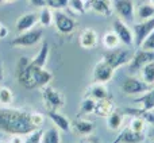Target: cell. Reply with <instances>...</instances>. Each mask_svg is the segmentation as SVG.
Returning a JSON list of instances; mask_svg holds the SVG:
<instances>
[{"mask_svg": "<svg viewBox=\"0 0 154 143\" xmlns=\"http://www.w3.org/2000/svg\"><path fill=\"white\" fill-rule=\"evenodd\" d=\"M16 80L27 90L41 89L51 82L53 73L45 68L35 66L31 64V58L23 56L16 64Z\"/></svg>", "mask_w": 154, "mask_h": 143, "instance_id": "obj_1", "label": "cell"}, {"mask_svg": "<svg viewBox=\"0 0 154 143\" xmlns=\"http://www.w3.org/2000/svg\"><path fill=\"white\" fill-rule=\"evenodd\" d=\"M37 130L30 122V112L16 108H0V131L8 135H29Z\"/></svg>", "mask_w": 154, "mask_h": 143, "instance_id": "obj_2", "label": "cell"}, {"mask_svg": "<svg viewBox=\"0 0 154 143\" xmlns=\"http://www.w3.org/2000/svg\"><path fill=\"white\" fill-rule=\"evenodd\" d=\"M41 96L43 105L48 111H61L65 107V96L50 84L41 88Z\"/></svg>", "mask_w": 154, "mask_h": 143, "instance_id": "obj_3", "label": "cell"}, {"mask_svg": "<svg viewBox=\"0 0 154 143\" xmlns=\"http://www.w3.org/2000/svg\"><path fill=\"white\" fill-rule=\"evenodd\" d=\"M42 38H43L42 29H31L29 31L18 34L14 39L10 41V45L15 49L32 47V46H37L38 43L42 42Z\"/></svg>", "mask_w": 154, "mask_h": 143, "instance_id": "obj_4", "label": "cell"}, {"mask_svg": "<svg viewBox=\"0 0 154 143\" xmlns=\"http://www.w3.org/2000/svg\"><path fill=\"white\" fill-rule=\"evenodd\" d=\"M131 57H133V53H131V50L128 47H116L107 51L103 56V59L109 66L116 70L118 68L127 65L130 62Z\"/></svg>", "mask_w": 154, "mask_h": 143, "instance_id": "obj_5", "label": "cell"}, {"mask_svg": "<svg viewBox=\"0 0 154 143\" xmlns=\"http://www.w3.org/2000/svg\"><path fill=\"white\" fill-rule=\"evenodd\" d=\"M152 87H149L147 84H145L142 81V78L135 76H128L120 84V90H122L125 95L128 96H141L142 93L147 92Z\"/></svg>", "mask_w": 154, "mask_h": 143, "instance_id": "obj_6", "label": "cell"}, {"mask_svg": "<svg viewBox=\"0 0 154 143\" xmlns=\"http://www.w3.org/2000/svg\"><path fill=\"white\" fill-rule=\"evenodd\" d=\"M56 30L62 35H69L76 30V20L69 16L64 10L54 11V22H53Z\"/></svg>", "mask_w": 154, "mask_h": 143, "instance_id": "obj_7", "label": "cell"}, {"mask_svg": "<svg viewBox=\"0 0 154 143\" xmlns=\"http://www.w3.org/2000/svg\"><path fill=\"white\" fill-rule=\"evenodd\" d=\"M112 30L118 35L122 45L127 46V47H131L134 45V32L127 22H125L120 18H116L112 23Z\"/></svg>", "mask_w": 154, "mask_h": 143, "instance_id": "obj_8", "label": "cell"}, {"mask_svg": "<svg viewBox=\"0 0 154 143\" xmlns=\"http://www.w3.org/2000/svg\"><path fill=\"white\" fill-rule=\"evenodd\" d=\"M131 29H133L134 32V45L137 47H139L142 45V42L154 31V18L138 22Z\"/></svg>", "mask_w": 154, "mask_h": 143, "instance_id": "obj_9", "label": "cell"}, {"mask_svg": "<svg viewBox=\"0 0 154 143\" xmlns=\"http://www.w3.org/2000/svg\"><path fill=\"white\" fill-rule=\"evenodd\" d=\"M115 74V69L111 68L103 58L95 65L92 70V80L93 82H100V84H107L112 80Z\"/></svg>", "mask_w": 154, "mask_h": 143, "instance_id": "obj_10", "label": "cell"}, {"mask_svg": "<svg viewBox=\"0 0 154 143\" xmlns=\"http://www.w3.org/2000/svg\"><path fill=\"white\" fill-rule=\"evenodd\" d=\"M112 8L115 10V12L118 14L120 19H123L125 22L130 23L134 20V3L133 0H114L112 2Z\"/></svg>", "mask_w": 154, "mask_h": 143, "instance_id": "obj_11", "label": "cell"}, {"mask_svg": "<svg viewBox=\"0 0 154 143\" xmlns=\"http://www.w3.org/2000/svg\"><path fill=\"white\" fill-rule=\"evenodd\" d=\"M152 61H154V51H147V50H142L141 49V50L135 51L133 54L127 66L130 69V72L134 73V72L141 70V68L143 65H146L147 62H152Z\"/></svg>", "mask_w": 154, "mask_h": 143, "instance_id": "obj_12", "label": "cell"}, {"mask_svg": "<svg viewBox=\"0 0 154 143\" xmlns=\"http://www.w3.org/2000/svg\"><path fill=\"white\" fill-rule=\"evenodd\" d=\"M99 43V35L96 32V30L87 27L84 29L79 35V45L81 46L85 50H89V49H95Z\"/></svg>", "mask_w": 154, "mask_h": 143, "instance_id": "obj_13", "label": "cell"}, {"mask_svg": "<svg viewBox=\"0 0 154 143\" xmlns=\"http://www.w3.org/2000/svg\"><path fill=\"white\" fill-rule=\"evenodd\" d=\"M48 117L54 124V127L58 128L61 132L68 134L72 131V122L60 111H48Z\"/></svg>", "mask_w": 154, "mask_h": 143, "instance_id": "obj_14", "label": "cell"}, {"mask_svg": "<svg viewBox=\"0 0 154 143\" xmlns=\"http://www.w3.org/2000/svg\"><path fill=\"white\" fill-rule=\"evenodd\" d=\"M38 23V14L37 12H26L16 20L15 23V29L18 31V34L29 30L34 29V26Z\"/></svg>", "mask_w": 154, "mask_h": 143, "instance_id": "obj_15", "label": "cell"}, {"mask_svg": "<svg viewBox=\"0 0 154 143\" xmlns=\"http://www.w3.org/2000/svg\"><path fill=\"white\" fill-rule=\"evenodd\" d=\"M146 139L145 134H139L135 131L130 130V128H125V130L120 131V134L118 135L116 141L114 143H142Z\"/></svg>", "mask_w": 154, "mask_h": 143, "instance_id": "obj_16", "label": "cell"}, {"mask_svg": "<svg viewBox=\"0 0 154 143\" xmlns=\"http://www.w3.org/2000/svg\"><path fill=\"white\" fill-rule=\"evenodd\" d=\"M85 96H89V97H92L93 100L99 101V100L108 99L109 97V92H108V88H107L106 84L93 82L92 85H89V87L87 88V95Z\"/></svg>", "mask_w": 154, "mask_h": 143, "instance_id": "obj_17", "label": "cell"}, {"mask_svg": "<svg viewBox=\"0 0 154 143\" xmlns=\"http://www.w3.org/2000/svg\"><path fill=\"white\" fill-rule=\"evenodd\" d=\"M93 130H95V124L93 122L87 119H76L72 122V131L81 136H88L92 135Z\"/></svg>", "mask_w": 154, "mask_h": 143, "instance_id": "obj_18", "label": "cell"}, {"mask_svg": "<svg viewBox=\"0 0 154 143\" xmlns=\"http://www.w3.org/2000/svg\"><path fill=\"white\" fill-rule=\"evenodd\" d=\"M88 5L92 8V11L103 16H109L114 11L111 0H88Z\"/></svg>", "mask_w": 154, "mask_h": 143, "instance_id": "obj_19", "label": "cell"}, {"mask_svg": "<svg viewBox=\"0 0 154 143\" xmlns=\"http://www.w3.org/2000/svg\"><path fill=\"white\" fill-rule=\"evenodd\" d=\"M49 54H50V45H49L48 41H42L38 54L34 58H31V64L35 65V66L45 68L49 61Z\"/></svg>", "mask_w": 154, "mask_h": 143, "instance_id": "obj_20", "label": "cell"}, {"mask_svg": "<svg viewBox=\"0 0 154 143\" xmlns=\"http://www.w3.org/2000/svg\"><path fill=\"white\" fill-rule=\"evenodd\" d=\"M123 120H125V114L123 111L115 108L111 114L107 116V127L111 131H119L123 126Z\"/></svg>", "mask_w": 154, "mask_h": 143, "instance_id": "obj_21", "label": "cell"}, {"mask_svg": "<svg viewBox=\"0 0 154 143\" xmlns=\"http://www.w3.org/2000/svg\"><path fill=\"white\" fill-rule=\"evenodd\" d=\"M134 101L138 103L142 109L153 112L154 111V87L150 88L147 92L142 93V95L139 96V97H137Z\"/></svg>", "mask_w": 154, "mask_h": 143, "instance_id": "obj_22", "label": "cell"}, {"mask_svg": "<svg viewBox=\"0 0 154 143\" xmlns=\"http://www.w3.org/2000/svg\"><path fill=\"white\" fill-rule=\"evenodd\" d=\"M115 109L114 103L111 101V99H104V100H99L96 101V107H95V111L93 114L99 117H107L112 111Z\"/></svg>", "mask_w": 154, "mask_h": 143, "instance_id": "obj_23", "label": "cell"}, {"mask_svg": "<svg viewBox=\"0 0 154 143\" xmlns=\"http://www.w3.org/2000/svg\"><path fill=\"white\" fill-rule=\"evenodd\" d=\"M54 22V11L49 8L48 5L41 8V12L38 14V24L41 27H49Z\"/></svg>", "mask_w": 154, "mask_h": 143, "instance_id": "obj_24", "label": "cell"}, {"mask_svg": "<svg viewBox=\"0 0 154 143\" xmlns=\"http://www.w3.org/2000/svg\"><path fill=\"white\" fill-rule=\"evenodd\" d=\"M101 45L107 49V50H112V49L119 47L120 41L118 38V35L115 34L114 30H109V31L104 32V35L101 37Z\"/></svg>", "mask_w": 154, "mask_h": 143, "instance_id": "obj_25", "label": "cell"}, {"mask_svg": "<svg viewBox=\"0 0 154 143\" xmlns=\"http://www.w3.org/2000/svg\"><path fill=\"white\" fill-rule=\"evenodd\" d=\"M141 78L149 87H154V61L147 62L141 68Z\"/></svg>", "mask_w": 154, "mask_h": 143, "instance_id": "obj_26", "label": "cell"}, {"mask_svg": "<svg viewBox=\"0 0 154 143\" xmlns=\"http://www.w3.org/2000/svg\"><path fill=\"white\" fill-rule=\"evenodd\" d=\"M137 16L139 18V20H147L154 18V7L149 3H142L137 8Z\"/></svg>", "mask_w": 154, "mask_h": 143, "instance_id": "obj_27", "label": "cell"}, {"mask_svg": "<svg viewBox=\"0 0 154 143\" xmlns=\"http://www.w3.org/2000/svg\"><path fill=\"white\" fill-rule=\"evenodd\" d=\"M61 131L56 127H51L49 130L43 131L42 143H61Z\"/></svg>", "mask_w": 154, "mask_h": 143, "instance_id": "obj_28", "label": "cell"}, {"mask_svg": "<svg viewBox=\"0 0 154 143\" xmlns=\"http://www.w3.org/2000/svg\"><path fill=\"white\" fill-rule=\"evenodd\" d=\"M146 124H147V122L143 119V117L133 116V119L130 120V124H128V128H130V130H133V131H135V132L145 134Z\"/></svg>", "mask_w": 154, "mask_h": 143, "instance_id": "obj_29", "label": "cell"}, {"mask_svg": "<svg viewBox=\"0 0 154 143\" xmlns=\"http://www.w3.org/2000/svg\"><path fill=\"white\" fill-rule=\"evenodd\" d=\"M68 8H70L76 14H85L88 8V2L87 0H69Z\"/></svg>", "mask_w": 154, "mask_h": 143, "instance_id": "obj_30", "label": "cell"}, {"mask_svg": "<svg viewBox=\"0 0 154 143\" xmlns=\"http://www.w3.org/2000/svg\"><path fill=\"white\" fill-rule=\"evenodd\" d=\"M14 101V93L8 87H0V104L10 105Z\"/></svg>", "mask_w": 154, "mask_h": 143, "instance_id": "obj_31", "label": "cell"}, {"mask_svg": "<svg viewBox=\"0 0 154 143\" xmlns=\"http://www.w3.org/2000/svg\"><path fill=\"white\" fill-rule=\"evenodd\" d=\"M95 107H96V100H93L89 96H85V99L80 104V109H81L82 114H93Z\"/></svg>", "mask_w": 154, "mask_h": 143, "instance_id": "obj_32", "label": "cell"}, {"mask_svg": "<svg viewBox=\"0 0 154 143\" xmlns=\"http://www.w3.org/2000/svg\"><path fill=\"white\" fill-rule=\"evenodd\" d=\"M45 120H46V116L41 112H30V122H31L32 126H35L37 128H42L43 124H45Z\"/></svg>", "mask_w": 154, "mask_h": 143, "instance_id": "obj_33", "label": "cell"}, {"mask_svg": "<svg viewBox=\"0 0 154 143\" xmlns=\"http://www.w3.org/2000/svg\"><path fill=\"white\" fill-rule=\"evenodd\" d=\"M68 4H69V0H45V5H48L53 11L65 10L68 8Z\"/></svg>", "mask_w": 154, "mask_h": 143, "instance_id": "obj_34", "label": "cell"}, {"mask_svg": "<svg viewBox=\"0 0 154 143\" xmlns=\"http://www.w3.org/2000/svg\"><path fill=\"white\" fill-rule=\"evenodd\" d=\"M43 130L42 128H37L29 135H26V143H42Z\"/></svg>", "mask_w": 154, "mask_h": 143, "instance_id": "obj_35", "label": "cell"}, {"mask_svg": "<svg viewBox=\"0 0 154 143\" xmlns=\"http://www.w3.org/2000/svg\"><path fill=\"white\" fill-rule=\"evenodd\" d=\"M139 47L142 49V50H147V51H154V31L152 34L149 35V37L146 38V39L142 42V45L139 46Z\"/></svg>", "mask_w": 154, "mask_h": 143, "instance_id": "obj_36", "label": "cell"}, {"mask_svg": "<svg viewBox=\"0 0 154 143\" xmlns=\"http://www.w3.org/2000/svg\"><path fill=\"white\" fill-rule=\"evenodd\" d=\"M10 34V30H8V27L5 26L4 23H2L0 22V39H4L7 35Z\"/></svg>", "mask_w": 154, "mask_h": 143, "instance_id": "obj_37", "label": "cell"}, {"mask_svg": "<svg viewBox=\"0 0 154 143\" xmlns=\"http://www.w3.org/2000/svg\"><path fill=\"white\" fill-rule=\"evenodd\" d=\"M10 143H26L24 135H11Z\"/></svg>", "mask_w": 154, "mask_h": 143, "instance_id": "obj_38", "label": "cell"}, {"mask_svg": "<svg viewBox=\"0 0 154 143\" xmlns=\"http://www.w3.org/2000/svg\"><path fill=\"white\" fill-rule=\"evenodd\" d=\"M80 143H100V142H99L97 139H96L93 135H92V136H91V135H88V136H85V138L82 139V141L80 142Z\"/></svg>", "mask_w": 154, "mask_h": 143, "instance_id": "obj_39", "label": "cell"}, {"mask_svg": "<svg viewBox=\"0 0 154 143\" xmlns=\"http://www.w3.org/2000/svg\"><path fill=\"white\" fill-rule=\"evenodd\" d=\"M34 7H38V8H42L45 7V0H29Z\"/></svg>", "mask_w": 154, "mask_h": 143, "instance_id": "obj_40", "label": "cell"}, {"mask_svg": "<svg viewBox=\"0 0 154 143\" xmlns=\"http://www.w3.org/2000/svg\"><path fill=\"white\" fill-rule=\"evenodd\" d=\"M3 78H4V68H3V62L0 59V82L3 81Z\"/></svg>", "mask_w": 154, "mask_h": 143, "instance_id": "obj_41", "label": "cell"}, {"mask_svg": "<svg viewBox=\"0 0 154 143\" xmlns=\"http://www.w3.org/2000/svg\"><path fill=\"white\" fill-rule=\"evenodd\" d=\"M15 2H18V0H4L5 4H12V3H15Z\"/></svg>", "mask_w": 154, "mask_h": 143, "instance_id": "obj_42", "label": "cell"}, {"mask_svg": "<svg viewBox=\"0 0 154 143\" xmlns=\"http://www.w3.org/2000/svg\"><path fill=\"white\" fill-rule=\"evenodd\" d=\"M150 136H152V138L154 139V127L152 128V131H150Z\"/></svg>", "mask_w": 154, "mask_h": 143, "instance_id": "obj_43", "label": "cell"}, {"mask_svg": "<svg viewBox=\"0 0 154 143\" xmlns=\"http://www.w3.org/2000/svg\"><path fill=\"white\" fill-rule=\"evenodd\" d=\"M149 4H152L153 7H154V0H149Z\"/></svg>", "mask_w": 154, "mask_h": 143, "instance_id": "obj_44", "label": "cell"}, {"mask_svg": "<svg viewBox=\"0 0 154 143\" xmlns=\"http://www.w3.org/2000/svg\"><path fill=\"white\" fill-rule=\"evenodd\" d=\"M3 3H4V0H0V4H3Z\"/></svg>", "mask_w": 154, "mask_h": 143, "instance_id": "obj_45", "label": "cell"}, {"mask_svg": "<svg viewBox=\"0 0 154 143\" xmlns=\"http://www.w3.org/2000/svg\"><path fill=\"white\" fill-rule=\"evenodd\" d=\"M0 143H4V142H0Z\"/></svg>", "mask_w": 154, "mask_h": 143, "instance_id": "obj_46", "label": "cell"}]
</instances>
